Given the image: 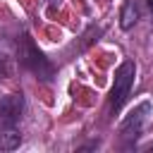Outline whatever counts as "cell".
I'll return each mask as SVG.
<instances>
[{
  "instance_id": "6da1fadb",
  "label": "cell",
  "mask_w": 153,
  "mask_h": 153,
  "mask_svg": "<svg viewBox=\"0 0 153 153\" xmlns=\"http://www.w3.org/2000/svg\"><path fill=\"white\" fill-rule=\"evenodd\" d=\"M17 53H19V62H22L31 74H36V76L43 79V81H50V79H53V74H55L53 65H50L48 57L36 48V43H33V38H31L29 33H24V36L19 38Z\"/></svg>"
},
{
  "instance_id": "7a4b0ae2",
  "label": "cell",
  "mask_w": 153,
  "mask_h": 153,
  "mask_svg": "<svg viewBox=\"0 0 153 153\" xmlns=\"http://www.w3.org/2000/svg\"><path fill=\"white\" fill-rule=\"evenodd\" d=\"M134 76H136V65H134L131 60H127V62H122V65L117 67L115 81H112V88H110V100H108L110 112H117V110L124 105V100H127V96H129V88H131V84H134Z\"/></svg>"
},
{
  "instance_id": "3957f363",
  "label": "cell",
  "mask_w": 153,
  "mask_h": 153,
  "mask_svg": "<svg viewBox=\"0 0 153 153\" xmlns=\"http://www.w3.org/2000/svg\"><path fill=\"white\" fill-rule=\"evenodd\" d=\"M148 115H151V103H148V100L139 103V105L122 120V124H120V134H122V139H124V141H136V136L141 134V129H143Z\"/></svg>"
},
{
  "instance_id": "277c9868",
  "label": "cell",
  "mask_w": 153,
  "mask_h": 153,
  "mask_svg": "<svg viewBox=\"0 0 153 153\" xmlns=\"http://www.w3.org/2000/svg\"><path fill=\"white\" fill-rule=\"evenodd\" d=\"M24 112V96L22 93H7L5 98H0V120L7 124L19 122Z\"/></svg>"
},
{
  "instance_id": "5b68a950",
  "label": "cell",
  "mask_w": 153,
  "mask_h": 153,
  "mask_svg": "<svg viewBox=\"0 0 153 153\" xmlns=\"http://www.w3.org/2000/svg\"><path fill=\"white\" fill-rule=\"evenodd\" d=\"M139 22V5L136 0H124L122 12H120V26L122 29H131Z\"/></svg>"
},
{
  "instance_id": "8992f818",
  "label": "cell",
  "mask_w": 153,
  "mask_h": 153,
  "mask_svg": "<svg viewBox=\"0 0 153 153\" xmlns=\"http://www.w3.org/2000/svg\"><path fill=\"white\" fill-rule=\"evenodd\" d=\"M19 143H22V134L19 131L10 129V131L0 134V151H14V148H19Z\"/></svg>"
},
{
  "instance_id": "52a82bcc",
  "label": "cell",
  "mask_w": 153,
  "mask_h": 153,
  "mask_svg": "<svg viewBox=\"0 0 153 153\" xmlns=\"http://www.w3.org/2000/svg\"><path fill=\"white\" fill-rule=\"evenodd\" d=\"M14 76V62L10 55L0 53V79H12Z\"/></svg>"
},
{
  "instance_id": "ba28073f",
  "label": "cell",
  "mask_w": 153,
  "mask_h": 153,
  "mask_svg": "<svg viewBox=\"0 0 153 153\" xmlns=\"http://www.w3.org/2000/svg\"><path fill=\"white\" fill-rule=\"evenodd\" d=\"M146 2H148V7H151V10H153V0H146Z\"/></svg>"
},
{
  "instance_id": "9c48e42d",
  "label": "cell",
  "mask_w": 153,
  "mask_h": 153,
  "mask_svg": "<svg viewBox=\"0 0 153 153\" xmlns=\"http://www.w3.org/2000/svg\"><path fill=\"white\" fill-rule=\"evenodd\" d=\"M50 2H55V0H50Z\"/></svg>"
}]
</instances>
